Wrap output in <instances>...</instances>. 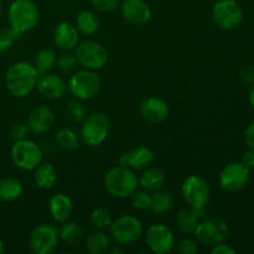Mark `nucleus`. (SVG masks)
<instances>
[{
  "instance_id": "1",
  "label": "nucleus",
  "mask_w": 254,
  "mask_h": 254,
  "mask_svg": "<svg viewBox=\"0 0 254 254\" xmlns=\"http://www.w3.org/2000/svg\"><path fill=\"white\" fill-rule=\"evenodd\" d=\"M39 72L34 64L29 62H16L7 69L5 76V84L10 93L17 98L29 96L36 87L39 79Z\"/></svg>"
},
{
  "instance_id": "2",
  "label": "nucleus",
  "mask_w": 254,
  "mask_h": 254,
  "mask_svg": "<svg viewBox=\"0 0 254 254\" xmlns=\"http://www.w3.org/2000/svg\"><path fill=\"white\" fill-rule=\"evenodd\" d=\"M104 188L113 197H130L139 188V179L131 169L118 165L104 175Z\"/></svg>"
},
{
  "instance_id": "3",
  "label": "nucleus",
  "mask_w": 254,
  "mask_h": 254,
  "mask_svg": "<svg viewBox=\"0 0 254 254\" xmlns=\"http://www.w3.org/2000/svg\"><path fill=\"white\" fill-rule=\"evenodd\" d=\"M7 15L10 27L19 34L32 30L39 21V9L32 0H14Z\"/></svg>"
},
{
  "instance_id": "4",
  "label": "nucleus",
  "mask_w": 254,
  "mask_h": 254,
  "mask_svg": "<svg viewBox=\"0 0 254 254\" xmlns=\"http://www.w3.org/2000/svg\"><path fill=\"white\" fill-rule=\"evenodd\" d=\"M196 240L205 247H211L225 242L228 237L230 228L227 222L220 217H205L198 222L193 231Z\"/></svg>"
},
{
  "instance_id": "5",
  "label": "nucleus",
  "mask_w": 254,
  "mask_h": 254,
  "mask_svg": "<svg viewBox=\"0 0 254 254\" xmlns=\"http://www.w3.org/2000/svg\"><path fill=\"white\" fill-rule=\"evenodd\" d=\"M67 88L74 98L87 101L97 96L101 89V79L92 69H81L69 77Z\"/></svg>"
},
{
  "instance_id": "6",
  "label": "nucleus",
  "mask_w": 254,
  "mask_h": 254,
  "mask_svg": "<svg viewBox=\"0 0 254 254\" xmlns=\"http://www.w3.org/2000/svg\"><path fill=\"white\" fill-rule=\"evenodd\" d=\"M44 151L29 139L16 140L11 148V160L21 170L31 171L42 163Z\"/></svg>"
},
{
  "instance_id": "7",
  "label": "nucleus",
  "mask_w": 254,
  "mask_h": 254,
  "mask_svg": "<svg viewBox=\"0 0 254 254\" xmlns=\"http://www.w3.org/2000/svg\"><path fill=\"white\" fill-rule=\"evenodd\" d=\"M111 235L114 242L119 246H131L139 241L143 235V225L136 217L124 215L113 221L111 225Z\"/></svg>"
},
{
  "instance_id": "8",
  "label": "nucleus",
  "mask_w": 254,
  "mask_h": 254,
  "mask_svg": "<svg viewBox=\"0 0 254 254\" xmlns=\"http://www.w3.org/2000/svg\"><path fill=\"white\" fill-rule=\"evenodd\" d=\"M111 129L109 118L102 112L86 117L82 123L81 138L87 145L98 146L107 139Z\"/></svg>"
},
{
  "instance_id": "9",
  "label": "nucleus",
  "mask_w": 254,
  "mask_h": 254,
  "mask_svg": "<svg viewBox=\"0 0 254 254\" xmlns=\"http://www.w3.org/2000/svg\"><path fill=\"white\" fill-rule=\"evenodd\" d=\"M77 61L87 69H101L108 62V51L101 42L96 40H86L76 46Z\"/></svg>"
},
{
  "instance_id": "10",
  "label": "nucleus",
  "mask_w": 254,
  "mask_h": 254,
  "mask_svg": "<svg viewBox=\"0 0 254 254\" xmlns=\"http://www.w3.org/2000/svg\"><path fill=\"white\" fill-rule=\"evenodd\" d=\"M181 192L186 203L192 208L206 207L210 201V186L205 179L198 175H190L186 178L181 186Z\"/></svg>"
},
{
  "instance_id": "11",
  "label": "nucleus",
  "mask_w": 254,
  "mask_h": 254,
  "mask_svg": "<svg viewBox=\"0 0 254 254\" xmlns=\"http://www.w3.org/2000/svg\"><path fill=\"white\" fill-rule=\"evenodd\" d=\"M213 22L223 30H235L242 24L243 12L236 0H218L212 7Z\"/></svg>"
},
{
  "instance_id": "12",
  "label": "nucleus",
  "mask_w": 254,
  "mask_h": 254,
  "mask_svg": "<svg viewBox=\"0 0 254 254\" xmlns=\"http://www.w3.org/2000/svg\"><path fill=\"white\" fill-rule=\"evenodd\" d=\"M59 241L60 235L57 227L42 223L36 226L30 235V250L35 254H50L56 250Z\"/></svg>"
},
{
  "instance_id": "13",
  "label": "nucleus",
  "mask_w": 254,
  "mask_h": 254,
  "mask_svg": "<svg viewBox=\"0 0 254 254\" xmlns=\"http://www.w3.org/2000/svg\"><path fill=\"white\" fill-rule=\"evenodd\" d=\"M220 186L227 192H236L245 188L250 181V169L242 163H230L220 174Z\"/></svg>"
},
{
  "instance_id": "14",
  "label": "nucleus",
  "mask_w": 254,
  "mask_h": 254,
  "mask_svg": "<svg viewBox=\"0 0 254 254\" xmlns=\"http://www.w3.org/2000/svg\"><path fill=\"white\" fill-rule=\"evenodd\" d=\"M146 245L153 253L166 254L175 247V237L169 227L161 223L151 225L146 231Z\"/></svg>"
},
{
  "instance_id": "15",
  "label": "nucleus",
  "mask_w": 254,
  "mask_h": 254,
  "mask_svg": "<svg viewBox=\"0 0 254 254\" xmlns=\"http://www.w3.org/2000/svg\"><path fill=\"white\" fill-rule=\"evenodd\" d=\"M121 11L124 20L136 26L148 24L151 19L150 7L143 0H124Z\"/></svg>"
},
{
  "instance_id": "16",
  "label": "nucleus",
  "mask_w": 254,
  "mask_h": 254,
  "mask_svg": "<svg viewBox=\"0 0 254 254\" xmlns=\"http://www.w3.org/2000/svg\"><path fill=\"white\" fill-rule=\"evenodd\" d=\"M155 155L153 150H150L146 146H138L128 153L122 154L118 158V164L131 170H145L153 163Z\"/></svg>"
},
{
  "instance_id": "17",
  "label": "nucleus",
  "mask_w": 254,
  "mask_h": 254,
  "mask_svg": "<svg viewBox=\"0 0 254 254\" xmlns=\"http://www.w3.org/2000/svg\"><path fill=\"white\" fill-rule=\"evenodd\" d=\"M36 87L40 94L47 99L61 98L67 91V84L64 78L57 76L56 73H51V72L40 74Z\"/></svg>"
},
{
  "instance_id": "18",
  "label": "nucleus",
  "mask_w": 254,
  "mask_h": 254,
  "mask_svg": "<svg viewBox=\"0 0 254 254\" xmlns=\"http://www.w3.org/2000/svg\"><path fill=\"white\" fill-rule=\"evenodd\" d=\"M169 106L160 97H148L140 104V113L150 123H161L169 117Z\"/></svg>"
},
{
  "instance_id": "19",
  "label": "nucleus",
  "mask_w": 254,
  "mask_h": 254,
  "mask_svg": "<svg viewBox=\"0 0 254 254\" xmlns=\"http://www.w3.org/2000/svg\"><path fill=\"white\" fill-rule=\"evenodd\" d=\"M55 123V114L46 106H37L27 117V127L36 134L47 133Z\"/></svg>"
},
{
  "instance_id": "20",
  "label": "nucleus",
  "mask_w": 254,
  "mask_h": 254,
  "mask_svg": "<svg viewBox=\"0 0 254 254\" xmlns=\"http://www.w3.org/2000/svg\"><path fill=\"white\" fill-rule=\"evenodd\" d=\"M55 44L64 51H71L76 49L79 41V32L76 26L69 22H61L56 26L54 34Z\"/></svg>"
},
{
  "instance_id": "21",
  "label": "nucleus",
  "mask_w": 254,
  "mask_h": 254,
  "mask_svg": "<svg viewBox=\"0 0 254 254\" xmlns=\"http://www.w3.org/2000/svg\"><path fill=\"white\" fill-rule=\"evenodd\" d=\"M49 210L52 218L56 222L64 223L71 217L72 210H73V202L64 193H57V195L52 196L50 198Z\"/></svg>"
},
{
  "instance_id": "22",
  "label": "nucleus",
  "mask_w": 254,
  "mask_h": 254,
  "mask_svg": "<svg viewBox=\"0 0 254 254\" xmlns=\"http://www.w3.org/2000/svg\"><path fill=\"white\" fill-rule=\"evenodd\" d=\"M206 216V207L185 208L176 215V225L184 232H193L198 222Z\"/></svg>"
},
{
  "instance_id": "23",
  "label": "nucleus",
  "mask_w": 254,
  "mask_h": 254,
  "mask_svg": "<svg viewBox=\"0 0 254 254\" xmlns=\"http://www.w3.org/2000/svg\"><path fill=\"white\" fill-rule=\"evenodd\" d=\"M57 181V170L51 163H41L34 169V183L42 190H50Z\"/></svg>"
},
{
  "instance_id": "24",
  "label": "nucleus",
  "mask_w": 254,
  "mask_h": 254,
  "mask_svg": "<svg viewBox=\"0 0 254 254\" xmlns=\"http://www.w3.org/2000/svg\"><path fill=\"white\" fill-rule=\"evenodd\" d=\"M165 174L160 169L146 168L139 179V185L143 188V190L154 192V191L161 190L165 185Z\"/></svg>"
},
{
  "instance_id": "25",
  "label": "nucleus",
  "mask_w": 254,
  "mask_h": 254,
  "mask_svg": "<svg viewBox=\"0 0 254 254\" xmlns=\"http://www.w3.org/2000/svg\"><path fill=\"white\" fill-rule=\"evenodd\" d=\"M174 206V196L169 191H154L151 193L150 211L155 216L165 215L170 212Z\"/></svg>"
},
{
  "instance_id": "26",
  "label": "nucleus",
  "mask_w": 254,
  "mask_h": 254,
  "mask_svg": "<svg viewBox=\"0 0 254 254\" xmlns=\"http://www.w3.org/2000/svg\"><path fill=\"white\" fill-rule=\"evenodd\" d=\"M111 245V240L102 230H97L96 232H92L87 237L84 248L89 254H103L107 252Z\"/></svg>"
},
{
  "instance_id": "27",
  "label": "nucleus",
  "mask_w": 254,
  "mask_h": 254,
  "mask_svg": "<svg viewBox=\"0 0 254 254\" xmlns=\"http://www.w3.org/2000/svg\"><path fill=\"white\" fill-rule=\"evenodd\" d=\"M76 27L83 35H93L99 29V19L94 12L83 10L77 15Z\"/></svg>"
},
{
  "instance_id": "28",
  "label": "nucleus",
  "mask_w": 254,
  "mask_h": 254,
  "mask_svg": "<svg viewBox=\"0 0 254 254\" xmlns=\"http://www.w3.org/2000/svg\"><path fill=\"white\" fill-rule=\"evenodd\" d=\"M21 183L16 179L4 178L0 180V200L1 201H14L22 195Z\"/></svg>"
},
{
  "instance_id": "29",
  "label": "nucleus",
  "mask_w": 254,
  "mask_h": 254,
  "mask_svg": "<svg viewBox=\"0 0 254 254\" xmlns=\"http://www.w3.org/2000/svg\"><path fill=\"white\" fill-rule=\"evenodd\" d=\"M56 145L64 151H74L79 148L81 139L72 129H61L55 136Z\"/></svg>"
},
{
  "instance_id": "30",
  "label": "nucleus",
  "mask_w": 254,
  "mask_h": 254,
  "mask_svg": "<svg viewBox=\"0 0 254 254\" xmlns=\"http://www.w3.org/2000/svg\"><path fill=\"white\" fill-rule=\"evenodd\" d=\"M56 62L57 56L54 50L44 49L37 52L36 56H35L34 66L36 71L39 72V74H44L47 72H51V69L56 66Z\"/></svg>"
},
{
  "instance_id": "31",
  "label": "nucleus",
  "mask_w": 254,
  "mask_h": 254,
  "mask_svg": "<svg viewBox=\"0 0 254 254\" xmlns=\"http://www.w3.org/2000/svg\"><path fill=\"white\" fill-rule=\"evenodd\" d=\"M60 238L67 245H77L83 237V230L76 222H64L59 230Z\"/></svg>"
},
{
  "instance_id": "32",
  "label": "nucleus",
  "mask_w": 254,
  "mask_h": 254,
  "mask_svg": "<svg viewBox=\"0 0 254 254\" xmlns=\"http://www.w3.org/2000/svg\"><path fill=\"white\" fill-rule=\"evenodd\" d=\"M86 107L82 103L79 99H72V101L67 102L66 107H64V114L66 118L72 123H81L86 118Z\"/></svg>"
},
{
  "instance_id": "33",
  "label": "nucleus",
  "mask_w": 254,
  "mask_h": 254,
  "mask_svg": "<svg viewBox=\"0 0 254 254\" xmlns=\"http://www.w3.org/2000/svg\"><path fill=\"white\" fill-rule=\"evenodd\" d=\"M89 221H91L92 226L94 228L104 230V228L111 227L112 222H113V217H112L111 212L107 211L106 208H96L89 216Z\"/></svg>"
},
{
  "instance_id": "34",
  "label": "nucleus",
  "mask_w": 254,
  "mask_h": 254,
  "mask_svg": "<svg viewBox=\"0 0 254 254\" xmlns=\"http://www.w3.org/2000/svg\"><path fill=\"white\" fill-rule=\"evenodd\" d=\"M20 37V34L15 31L12 27L9 29L0 30V54L9 51L11 49L12 44Z\"/></svg>"
},
{
  "instance_id": "35",
  "label": "nucleus",
  "mask_w": 254,
  "mask_h": 254,
  "mask_svg": "<svg viewBox=\"0 0 254 254\" xmlns=\"http://www.w3.org/2000/svg\"><path fill=\"white\" fill-rule=\"evenodd\" d=\"M130 197H131V202H133L134 208H136V210L139 211L150 210L151 195L149 193V191L136 190Z\"/></svg>"
},
{
  "instance_id": "36",
  "label": "nucleus",
  "mask_w": 254,
  "mask_h": 254,
  "mask_svg": "<svg viewBox=\"0 0 254 254\" xmlns=\"http://www.w3.org/2000/svg\"><path fill=\"white\" fill-rule=\"evenodd\" d=\"M77 64H78V61H77V57L76 55L71 54V52H66V54L61 55V56L57 59V67H59L60 69H61L62 72H71L73 71L74 68H76Z\"/></svg>"
},
{
  "instance_id": "37",
  "label": "nucleus",
  "mask_w": 254,
  "mask_h": 254,
  "mask_svg": "<svg viewBox=\"0 0 254 254\" xmlns=\"http://www.w3.org/2000/svg\"><path fill=\"white\" fill-rule=\"evenodd\" d=\"M29 130L30 129L27 127V123H16L9 129V135L15 141L21 140V139H26Z\"/></svg>"
},
{
  "instance_id": "38",
  "label": "nucleus",
  "mask_w": 254,
  "mask_h": 254,
  "mask_svg": "<svg viewBox=\"0 0 254 254\" xmlns=\"http://www.w3.org/2000/svg\"><path fill=\"white\" fill-rule=\"evenodd\" d=\"M178 251L183 254H195L198 251L197 243L193 240H190V238H184L179 242Z\"/></svg>"
},
{
  "instance_id": "39",
  "label": "nucleus",
  "mask_w": 254,
  "mask_h": 254,
  "mask_svg": "<svg viewBox=\"0 0 254 254\" xmlns=\"http://www.w3.org/2000/svg\"><path fill=\"white\" fill-rule=\"evenodd\" d=\"M92 5L99 11H112L116 9L122 0H91Z\"/></svg>"
},
{
  "instance_id": "40",
  "label": "nucleus",
  "mask_w": 254,
  "mask_h": 254,
  "mask_svg": "<svg viewBox=\"0 0 254 254\" xmlns=\"http://www.w3.org/2000/svg\"><path fill=\"white\" fill-rule=\"evenodd\" d=\"M241 81L248 86L254 84V66L253 64H245L240 71Z\"/></svg>"
},
{
  "instance_id": "41",
  "label": "nucleus",
  "mask_w": 254,
  "mask_h": 254,
  "mask_svg": "<svg viewBox=\"0 0 254 254\" xmlns=\"http://www.w3.org/2000/svg\"><path fill=\"white\" fill-rule=\"evenodd\" d=\"M245 143L248 149L254 150V122L247 127L245 131Z\"/></svg>"
},
{
  "instance_id": "42",
  "label": "nucleus",
  "mask_w": 254,
  "mask_h": 254,
  "mask_svg": "<svg viewBox=\"0 0 254 254\" xmlns=\"http://www.w3.org/2000/svg\"><path fill=\"white\" fill-rule=\"evenodd\" d=\"M212 254H235L236 250L232 248L231 246L225 245V243H218V245L213 246L212 250H211Z\"/></svg>"
},
{
  "instance_id": "43",
  "label": "nucleus",
  "mask_w": 254,
  "mask_h": 254,
  "mask_svg": "<svg viewBox=\"0 0 254 254\" xmlns=\"http://www.w3.org/2000/svg\"><path fill=\"white\" fill-rule=\"evenodd\" d=\"M241 163H242L243 165L247 166L248 169H253L254 168V150L248 149V150L242 155V161H241Z\"/></svg>"
},
{
  "instance_id": "44",
  "label": "nucleus",
  "mask_w": 254,
  "mask_h": 254,
  "mask_svg": "<svg viewBox=\"0 0 254 254\" xmlns=\"http://www.w3.org/2000/svg\"><path fill=\"white\" fill-rule=\"evenodd\" d=\"M250 103L254 109V84L252 86V88H251V92H250Z\"/></svg>"
},
{
  "instance_id": "45",
  "label": "nucleus",
  "mask_w": 254,
  "mask_h": 254,
  "mask_svg": "<svg viewBox=\"0 0 254 254\" xmlns=\"http://www.w3.org/2000/svg\"><path fill=\"white\" fill-rule=\"evenodd\" d=\"M116 253L122 254L123 253V250H119V248H113V250L111 251V254H116Z\"/></svg>"
},
{
  "instance_id": "46",
  "label": "nucleus",
  "mask_w": 254,
  "mask_h": 254,
  "mask_svg": "<svg viewBox=\"0 0 254 254\" xmlns=\"http://www.w3.org/2000/svg\"><path fill=\"white\" fill-rule=\"evenodd\" d=\"M4 251H5V245H4V242L0 240V254L4 253Z\"/></svg>"
},
{
  "instance_id": "47",
  "label": "nucleus",
  "mask_w": 254,
  "mask_h": 254,
  "mask_svg": "<svg viewBox=\"0 0 254 254\" xmlns=\"http://www.w3.org/2000/svg\"><path fill=\"white\" fill-rule=\"evenodd\" d=\"M0 14H1V2H0Z\"/></svg>"
}]
</instances>
